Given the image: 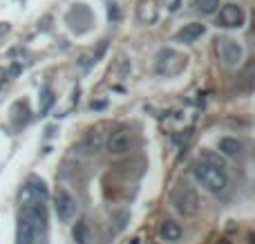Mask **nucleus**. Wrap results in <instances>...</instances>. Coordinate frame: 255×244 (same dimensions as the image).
Returning a JSON list of instances; mask_svg holds the SVG:
<instances>
[{"label": "nucleus", "instance_id": "20e7f679", "mask_svg": "<svg viewBox=\"0 0 255 244\" xmlns=\"http://www.w3.org/2000/svg\"><path fill=\"white\" fill-rule=\"evenodd\" d=\"M186 61H188V58L177 54L175 49H161V52L157 54V72L159 74H166V76H175L186 67Z\"/></svg>", "mask_w": 255, "mask_h": 244}, {"label": "nucleus", "instance_id": "6ab92c4d", "mask_svg": "<svg viewBox=\"0 0 255 244\" xmlns=\"http://www.w3.org/2000/svg\"><path fill=\"white\" fill-rule=\"evenodd\" d=\"M195 7H197V11L211 16V13H215L220 9V0H195Z\"/></svg>", "mask_w": 255, "mask_h": 244}, {"label": "nucleus", "instance_id": "9b49d317", "mask_svg": "<svg viewBox=\"0 0 255 244\" xmlns=\"http://www.w3.org/2000/svg\"><path fill=\"white\" fill-rule=\"evenodd\" d=\"M159 16V7H157V0H141L139 7H136V18L145 25L154 22Z\"/></svg>", "mask_w": 255, "mask_h": 244}, {"label": "nucleus", "instance_id": "ddd939ff", "mask_svg": "<svg viewBox=\"0 0 255 244\" xmlns=\"http://www.w3.org/2000/svg\"><path fill=\"white\" fill-rule=\"evenodd\" d=\"M159 233H161L163 240L177 242V240L181 238V227L175 222V220H163V222H161V229H159Z\"/></svg>", "mask_w": 255, "mask_h": 244}, {"label": "nucleus", "instance_id": "6e6552de", "mask_svg": "<svg viewBox=\"0 0 255 244\" xmlns=\"http://www.w3.org/2000/svg\"><path fill=\"white\" fill-rule=\"evenodd\" d=\"M132 148V130L130 128H119L110 134V141H108V150L112 155H124Z\"/></svg>", "mask_w": 255, "mask_h": 244}, {"label": "nucleus", "instance_id": "39448f33", "mask_svg": "<svg viewBox=\"0 0 255 244\" xmlns=\"http://www.w3.org/2000/svg\"><path fill=\"white\" fill-rule=\"evenodd\" d=\"M215 52H217V56H220V61L229 67H235L242 63V47H240V43L233 38H217Z\"/></svg>", "mask_w": 255, "mask_h": 244}, {"label": "nucleus", "instance_id": "423d86ee", "mask_svg": "<svg viewBox=\"0 0 255 244\" xmlns=\"http://www.w3.org/2000/svg\"><path fill=\"white\" fill-rule=\"evenodd\" d=\"M65 20L70 22V27L76 34H83V31H88L90 25H92V11H90L85 4H74V7L67 11Z\"/></svg>", "mask_w": 255, "mask_h": 244}, {"label": "nucleus", "instance_id": "0eeeda50", "mask_svg": "<svg viewBox=\"0 0 255 244\" xmlns=\"http://www.w3.org/2000/svg\"><path fill=\"white\" fill-rule=\"evenodd\" d=\"M54 209H56V215L61 222H70L76 213V202L65 188H58L56 195H54Z\"/></svg>", "mask_w": 255, "mask_h": 244}, {"label": "nucleus", "instance_id": "dca6fc26", "mask_svg": "<svg viewBox=\"0 0 255 244\" xmlns=\"http://www.w3.org/2000/svg\"><path fill=\"white\" fill-rule=\"evenodd\" d=\"M72 236H74V240L79 242V244H92V242H90V240H92V236H90V227H88V222H85V220L76 222Z\"/></svg>", "mask_w": 255, "mask_h": 244}, {"label": "nucleus", "instance_id": "f3484780", "mask_svg": "<svg viewBox=\"0 0 255 244\" xmlns=\"http://www.w3.org/2000/svg\"><path fill=\"white\" fill-rule=\"evenodd\" d=\"M81 148H83V152H88V155L90 152H97L99 148H101V134L94 132V130L92 132H88L85 134V139L81 141Z\"/></svg>", "mask_w": 255, "mask_h": 244}, {"label": "nucleus", "instance_id": "f03ea898", "mask_svg": "<svg viewBox=\"0 0 255 244\" xmlns=\"http://www.w3.org/2000/svg\"><path fill=\"white\" fill-rule=\"evenodd\" d=\"M170 200L175 204V209L179 211L181 215H197L199 211V195L195 193V188L186 182H179L170 193Z\"/></svg>", "mask_w": 255, "mask_h": 244}, {"label": "nucleus", "instance_id": "f8f14e48", "mask_svg": "<svg viewBox=\"0 0 255 244\" xmlns=\"http://www.w3.org/2000/svg\"><path fill=\"white\" fill-rule=\"evenodd\" d=\"M36 236H38L36 229L20 215V220H18V244H34Z\"/></svg>", "mask_w": 255, "mask_h": 244}, {"label": "nucleus", "instance_id": "4468645a", "mask_svg": "<svg viewBox=\"0 0 255 244\" xmlns=\"http://www.w3.org/2000/svg\"><path fill=\"white\" fill-rule=\"evenodd\" d=\"M220 150L226 157H238L242 152V141H238L233 137H224V139H220Z\"/></svg>", "mask_w": 255, "mask_h": 244}, {"label": "nucleus", "instance_id": "a211bd4d", "mask_svg": "<svg viewBox=\"0 0 255 244\" xmlns=\"http://www.w3.org/2000/svg\"><path fill=\"white\" fill-rule=\"evenodd\" d=\"M199 161L202 164H208V166H213V168H222V170H226V161L222 159L217 152H213V150H202V155H199Z\"/></svg>", "mask_w": 255, "mask_h": 244}, {"label": "nucleus", "instance_id": "412c9836", "mask_svg": "<svg viewBox=\"0 0 255 244\" xmlns=\"http://www.w3.org/2000/svg\"><path fill=\"white\" fill-rule=\"evenodd\" d=\"M7 31H9V25L7 22H0V34H7Z\"/></svg>", "mask_w": 255, "mask_h": 244}, {"label": "nucleus", "instance_id": "aec40b11", "mask_svg": "<svg viewBox=\"0 0 255 244\" xmlns=\"http://www.w3.org/2000/svg\"><path fill=\"white\" fill-rule=\"evenodd\" d=\"M54 106V92L49 88H45L40 92V115H47V110Z\"/></svg>", "mask_w": 255, "mask_h": 244}, {"label": "nucleus", "instance_id": "f257e3e1", "mask_svg": "<svg viewBox=\"0 0 255 244\" xmlns=\"http://www.w3.org/2000/svg\"><path fill=\"white\" fill-rule=\"evenodd\" d=\"M193 173H195V177H197V182L202 184L206 191L215 193V195H220V193H224L226 188H229V175L222 168H213V166L199 161V164H195Z\"/></svg>", "mask_w": 255, "mask_h": 244}, {"label": "nucleus", "instance_id": "2eb2a0df", "mask_svg": "<svg viewBox=\"0 0 255 244\" xmlns=\"http://www.w3.org/2000/svg\"><path fill=\"white\" fill-rule=\"evenodd\" d=\"M25 191L31 193L34 197H38V200H43V202L47 200V186H45V182L43 179H38V177H31L29 182H27Z\"/></svg>", "mask_w": 255, "mask_h": 244}, {"label": "nucleus", "instance_id": "9d476101", "mask_svg": "<svg viewBox=\"0 0 255 244\" xmlns=\"http://www.w3.org/2000/svg\"><path fill=\"white\" fill-rule=\"evenodd\" d=\"M204 34H206V25H202V22H188V25H184L175 34V40L177 43L190 45V43H195L197 38H202Z\"/></svg>", "mask_w": 255, "mask_h": 244}, {"label": "nucleus", "instance_id": "7ed1b4c3", "mask_svg": "<svg viewBox=\"0 0 255 244\" xmlns=\"http://www.w3.org/2000/svg\"><path fill=\"white\" fill-rule=\"evenodd\" d=\"M20 215L36 229V233H40L45 229V222H47V209H45V202L38 200V197H34L27 191H25V200H22Z\"/></svg>", "mask_w": 255, "mask_h": 244}, {"label": "nucleus", "instance_id": "1a4fd4ad", "mask_svg": "<svg viewBox=\"0 0 255 244\" xmlns=\"http://www.w3.org/2000/svg\"><path fill=\"white\" fill-rule=\"evenodd\" d=\"M244 11L238 4H224L220 9V25L222 27H242L244 25Z\"/></svg>", "mask_w": 255, "mask_h": 244}]
</instances>
